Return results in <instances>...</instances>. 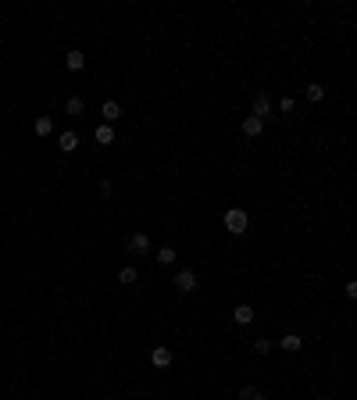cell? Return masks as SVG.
I'll list each match as a JSON object with an SVG mask.
<instances>
[{
  "mask_svg": "<svg viewBox=\"0 0 357 400\" xmlns=\"http://www.w3.org/2000/svg\"><path fill=\"white\" fill-rule=\"evenodd\" d=\"M65 68H68V72H82V68H86V54H82V50H68V54H65Z\"/></svg>",
  "mask_w": 357,
  "mask_h": 400,
  "instance_id": "3957f363",
  "label": "cell"
},
{
  "mask_svg": "<svg viewBox=\"0 0 357 400\" xmlns=\"http://www.w3.org/2000/svg\"><path fill=\"white\" fill-rule=\"evenodd\" d=\"M57 147H61L65 154H72V150L79 147V136H75V132H61V139H57Z\"/></svg>",
  "mask_w": 357,
  "mask_h": 400,
  "instance_id": "30bf717a",
  "label": "cell"
},
{
  "mask_svg": "<svg viewBox=\"0 0 357 400\" xmlns=\"http://www.w3.org/2000/svg\"><path fill=\"white\" fill-rule=\"evenodd\" d=\"M321 97H325V86H321V82H311V86H307V100H311V104H318Z\"/></svg>",
  "mask_w": 357,
  "mask_h": 400,
  "instance_id": "5bb4252c",
  "label": "cell"
},
{
  "mask_svg": "<svg viewBox=\"0 0 357 400\" xmlns=\"http://www.w3.org/2000/svg\"><path fill=\"white\" fill-rule=\"evenodd\" d=\"M97 143H100V147L114 143V129H111V125H100V129H97Z\"/></svg>",
  "mask_w": 357,
  "mask_h": 400,
  "instance_id": "4fadbf2b",
  "label": "cell"
},
{
  "mask_svg": "<svg viewBox=\"0 0 357 400\" xmlns=\"http://www.w3.org/2000/svg\"><path fill=\"white\" fill-rule=\"evenodd\" d=\"M118 282H122V286H132V282H136V268H129V265L118 268Z\"/></svg>",
  "mask_w": 357,
  "mask_h": 400,
  "instance_id": "9a60e30c",
  "label": "cell"
},
{
  "mask_svg": "<svg viewBox=\"0 0 357 400\" xmlns=\"http://www.w3.org/2000/svg\"><path fill=\"white\" fill-rule=\"evenodd\" d=\"M346 297H350V300H357V282H346Z\"/></svg>",
  "mask_w": 357,
  "mask_h": 400,
  "instance_id": "ffe728a7",
  "label": "cell"
},
{
  "mask_svg": "<svg viewBox=\"0 0 357 400\" xmlns=\"http://www.w3.org/2000/svg\"><path fill=\"white\" fill-rule=\"evenodd\" d=\"M129 250H136V254H146V250H150V236H143V233H136V236L129 240Z\"/></svg>",
  "mask_w": 357,
  "mask_h": 400,
  "instance_id": "9c48e42d",
  "label": "cell"
},
{
  "mask_svg": "<svg viewBox=\"0 0 357 400\" xmlns=\"http://www.w3.org/2000/svg\"><path fill=\"white\" fill-rule=\"evenodd\" d=\"M232 318H236V325H250V322H254V307H250V304H240V307L232 311Z\"/></svg>",
  "mask_w": 357,
  "mask_h": 400,
  "instance_id": "8992f818",
  "label": "cell"
},
{
  "mask_svg": "<svg viewBox=\"0 0 357 400\" xmlns=\"http://www.w3.org/2000/svg\"><path fill=\"white\" fill-rule=\"evenodd\" d=\"M225 229H229L232 236H243V233H247V211H243V208H229V211H225Z\"/></svg>",
  "mask_w": 357,
  "mask_h": 400,
  "instance_id": "6da1fadb",
  "label": "cell"
},
{
  "mask_svg": "<svg viewBox=\"0 0 357 400\" xmlns=\"http://www.w3.org/2000/svg\"><path fill=\"white\" fill-rule=\"evenodd\" d=\"M240 396H243V400H261V393H257V389H250V386H247Z\"/></svg>",
  "mask_w": 357,
  "mask_h": 400,
  "instance_id": "d6986e66",
  "label": "cell"
},
{
  "mask_svg": "<svg viewBox=\"0 0 357 400\" xmlns=\"http://www.w3.org/2000/svg\"><path fill=\"white\" fill-rule=\"evenodd\" d=\"M175 290H178V293H193V290H197V272L183 268V272L175 275Z\"/></svg>",
  "mask_w": 357,
  "mask_h": 400,
  "instance_id": "7a4b0ae2",
  "label": "cell"
},
{
  "mask_svg": "<svg viewBox=\"0 0 357 400\" xmlns=\"http://www.w3.org/2000/svg\"><path fill=\"white\" fill-rule=\"evenodd\" d=\"M268 111H272V100H268V97H264V93H261V97H257V100H254V115H257V118H264V115H268Z\"/></svg>",
  "mask_w": 357,
  "mask_h": 400,
  "instance_id": "8fae6325",
  "label": "cell"
},
{
  "mask_svg": "<svg viewBox=\"0 0 357 400\" xmlns=\"http://www.w3.org/2000/svg\"><path fill=\"white\" fill-rule=\"evenodd\" d=\"M150 364H154V368H168V364H171V350H168V347H154V350H150Z\"/></svg>",
  "mask_w": 357,
  "mask_h": 400,
  "instance_id": "277c9868",
  "label": "cell"
},
{
  "mask_svg": "<svg viewBox=\"0 0 357 400\" xmlns=\"http://www.w3.org/2000/svg\"><path fill=\"white\" fill-rule=\"evenodd\" d=\"M157 261H161V265H175V250H171V247H161V250H157Z\"/></svg>",
  "mask_w": 357,
  "mask_h": 400,
  "instance_id": "2e32d148",
  "label": "cell"
},
{
  "mask_svg": "<svg viewBox=\"0 0 357 400\" xmlns=\"http://www.w3.org/2000/svg\"><path fill=\"white\" fill-rule=\"evenodd\" d=\"M261 129H264V118H257V115H250V118L243 122V132H247V136H261Z\"/></svg>",
  "mask_w": 357,
  "mask_h": 400,
  "instance_id": "ba28073f",
  "label": "cell"
},
{
  "mask_svg": "<svg viewBox=\"0 0 357 400\" xmlns=\"http://www.w3.org/2000/svg\"><path fill=\"white\" fill-rule=\"evenodd\" d=\"M68 115H82V97H68Z\"/></svg>",
  "mask_w": 357,
  "mask_h": 400,
  "instance_id": "e0dca14e",
  "label": "cell"
},
{
  "mask_svg": "<svg viewBox=\"0 0 357 400\" xmlns=\"http://www.w3.org/2000/svg\"><path fill=\"white\" fill-rule=\"evenodd\" d=\"M50 132H54V122H50L47 115H40V118H36V136H50Z\"/></svg>",
  "mask_w": 357,
  "mask_h": 400,
  "instance_id": "7c38bea8",
  "label": "cell"
},
{
  "mask_svg": "<svg viewBox=\"0 0 357 400\" xmlns=\"http://www.w3.org/2000/svg\"><path fill=\"white\" fill-rule=\"evenodd\" d=\"M279 347H282V350H289V354H296V350L304 347V339H300L296 332H286V336L279 339Z\"/></svg>",
  "mask_w": 357,
  "mask_h": 400,
  "instance_id": "52a82bcc",
  "label": "cell"
},
{
  "mask_svg": "<svg viewBox=\"0 0 357 400\" xmlns=\"http://www.w3.org/2000/svg\"><path fill=\"white\" fill-rule=\"evenodd\" d=\"M254 350H257V354H268V350H272V339H257Z\"/></svg>",
  "mask_w": 357,
  "mask_h": 400,
  "instance_id": "ac0fdd59",
  "label": "cell"
},
{
  "mask_svg": "<svg viewBox=\"0 0 357 400\" xmlns=\"http://www.w3.org/2000/svg\"><path fill=\"white\" fill-rule=\"evenodd\" d=\"M100 115H104V118H107V125H111V122H118V118H122V104H118V100H104Z\"/></svg>",
  "mask_w": 357,
  "mask_h": 400,
  "instance_id": "5b68a950",
  "label": "cell"
}]
</instances>
